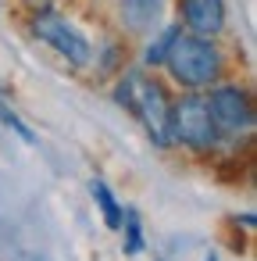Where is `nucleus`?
I'll return each instance as SVG.
<instances>
[{"mask_svg": "<svg viewBox=\"0 0 257 261\" xmlns=\"http://www.w3.org/2000/svg\"><path fill=\"white\" fill-rule=\"evenodd\" d=\"M115 100L132 111L147 136L157 147H172V93L157 75H143V72H122L118 86H115Z\"/></svg>", "mask_w": 257, "mask_h": 261, "instance_id": "f257e3e1", "label": "nucleus"}, {"mask_svg": "<svg viewBox=\"0 0 257 261\" xmlns=\"http://www.w3.org/2000/svg\"><path fill=\"white\" fill-rule=\"evenodd\" d=\"M164 68H168V75H172L175 86H182L186 93H200V90H211V86H218L225 79L229 58H225V50L214 40L182 33L172 43Z\"/></svg>", "mask_w": 257, "mask_h": 261, "instance_id": "f03ea898", "label": "nucleus"}, {"mask_svg": "<svg viewBox=\"0 0 257 261\" xmlns=\"http://www.w3.org/2000/svg\"><path fill=\"white\" fill-rule=\"evenodd\" d=\"M221 133L204 104L200 93H182L179 100H172V143L189 147L193 154H211L221 147Z\"/></svg>", "mask_w": 257, "mask_h": 261, "instance_id": "7ed1b4c3", "label": "nucleus"}, {"mask_svg": "<svg viewBox=\"0 0 257 261\" xmlns=\"http://www.w3.org/2000/svg\"><path fill=\"white\" fill-rule=\"evenodd\" d=\"M29 33H33L40 43H47L54 54H61L72 68H86V65L93 61L90 40H86L65 15H58V11H36V15L29 18Z\"/></svg>", "mask_w": 257, "mask_h": 261, "instance_id": "20e7f679", "label": "nucleus"}, {"mask_svg": "<svg viewBox=\"0 0 257 261\" xmlns=\"http://www.w3.org/2000/svg\"><path fill=\"white\" fill-rule=\"evenodd\" d=\"M221 136H250L253 129V93L239 83H218L204 97Z\"/></svg>", "mask_w": 257, "mask_h": 261, "instance_id": "39448f33", "label": "nucleus"}, {"mask_svg": "<svg viewBox=\"0 0 257 261\" xmlns=\"http://www.w3.org/2000/svg\"><path fill=\"white\" fill-rule=\"evenodd\" d=\"M179 25L189 36L218 40L225 33V0H179Z\"/></svg>", "mask_w": 257, "mask_h": 261, "instance_id": "423d86ee", "label": "nucleus"}, {"mask_svg": "<svg viewBox=\"0 0 257 261\" xmlns=\"http://www.w3.org/2000/svg\"><path fill=\"white\" fill-rule=\"evenodd\" d=\"M164 15V0H118V22L125 33H150Z\"/></svg>", "mask_w": 257, "mask_h": 261, "instance_id": "0eeeda50", "label": "nucleus"}, {"mask_svg": "<svg viewBox=\"0 0 257 261\" xmlns=\"http://www.w3.org/2000/svg\"><path fill=\"white\" fill-rule=\"evenodd\" d=\"M90 193H93V200H97V207H100V215H104V225H107V229H122L125 211H122V204L115 200L111 186H107L104 179H93V182H90Z\"/></svg>", "mask_w": 257, "mask_h": 261, "instance_id": "6e6552de", "label": "nucleus"}, {"mask_svg": "<svg viewBox=\"0 0 257 261\" xmlns=\"http://www.w3.org/2000/svg\"><path fill=\"white\" fill-rule=\"evenodd\" d=\"M179 36H182V25H179V22H175V25H164V29H161V36L147 43V50H143V65H147V68H161V65L168 61L172 43H175Z\"/></svg>", "mask_w": 257, "mask_h": 261, "instance_id": "1a4fd4ad", "label": "nucleus"}, {"mask_svg": "<svg viewBox=\"0 0 257 261\" xmlns=\"http://www.w3.org/2000/svg\"><path fill=\"white\" fill-rule=\"evenodd\" d=\"M122 229H125V254H139V250H143L139 215H136V211H129V215H125V222H122Z\"/></svg>", "mask_w": 257, "mask_h": 261, "instance_id": "9d476101", "label": "nucleus"}, {"mask_svg": "<svg viewBox=\"0 0 257 261\" xmlns=\"http://www.w3.org/2000/svg\"><path fill=\"white\" fill-rule=\"evenodd\" d=\"M25 4H29V8H33V15H36V11H50L54 0H25Z\"/></svg>", "mask_w": 257, "mask_h": 261, "instance_id": "9b49d317", "label": "nucleus"}, {"mask_svg": "<svg viewBox=\"0 0 257 261\" xmlns=\"http://www.w3.org/2000/svg\"><path fill=\"white\" fill-rule=\"evenodd\" d=\"M204 261H218V257H214V254H207V257H204Z\"/></svg>", "mask_w": 257, "mask_h": 261, "instance_id": "f8f14e48", "label": "nucleus"}, {"mask_svg": "<svg viewBox=\"0 0 257 261\" xmlns=\"http://www.w3.org/2000/svg\"><path fill=\"white\" fill-rule=\"evenodd\" d=\"M0 93H8V86H4V83H0Z\"/></svg>", "mask_w": 257, "mask_h": 261, "instance_id": "ddd939ff", "label": "nucleus"}]
</instances>
